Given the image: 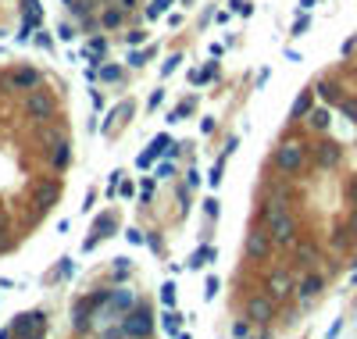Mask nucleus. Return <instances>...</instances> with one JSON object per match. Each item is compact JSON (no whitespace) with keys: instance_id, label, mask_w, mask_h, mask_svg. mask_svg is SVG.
<instances>
[{"instance_id":"423d86ee","label":"nucleus","mask_w":357,"mask_h":339,"mask_svg":"<svg viewBox=\"0 0 357 339\" xmlns=\"http://www.w3.org/2000/svg\"><path fill=\"white\" fill-rule=\"evenodd\" d=\"M50 107H54V104H50V97H47V93H40V89H36V93L29 97V115H32V118H40V122H43V118H50Z\"/></svg>"},{"instance_id":"7ed1b4c3","label":"nucleus","mask_w":357,"mask_h":339,"mask_svg":"<svg viewBox=\"0 0 357 339\" xmlns=\"http://www.w3.org/2000/svg\"><path fill=\"white\" fill-rule=\"evenodd\" d=\"M275 164H279L283 172H296V168L304 164V146H300V143H283V146L275 150Z\"/></svg>"},{"instance_id":"f03ea898","label":"nucleus","mask_w":357,"mask_h":339,"mask_svg":"<svg viewBox=\"0 0 357 339\" xmlns=\"http://www.w3.org/2000/svg\"><path fill=\"white\" fill-rule=\"evenodd\" d=\"M150 329H154V318H150L146 311H129V314H125L122 332H125L129 339H146L150 336Z\"/></svg>"},{"instance_id":"2f4dec72","label":"nucleus","mask_w":357,"mask_h":339,"mask_svg":"<svg viewBox=\"0 0 357 339\" xmlns=\"http://www.w3.org/2000/svg\"><path fill=\"white\" fill-rule=\"evenodd\" d=\"M340 329H343V322H336V325H332V329L325 332V339H336V336H340Z\"/></svg>"},{"instance_id":"4468645a","label":"nucleus","mask_w":357,"mask_h":339,"mask_svg":"<svg viewBox=\"0 0 357 339\" xmlns=\"http://www.w3.org/2000/svg\"><path fill=\"white\" fill-rule=\"evenodd\" d=\"M11 82H18V86H36V82H40V75H36L32 68H25V71H18V75H11Z\"/></svg>"},{"instance_id":"c85d7f7f","label":"nucleus","mask_w":357,"mask_h":339,"mask_svg":"<svg viewBox=\"0 0 357 339\" xmlns=\"http://www.w3.org/2000/svg\"><path fill=\"white\" fill-rule=\"evenodd\" d=\"M232 11H236V14H247L250 4H247V0H232Z\"/></svg>"},{"instance_id":"f3484780","label":"nucleus","mask_w":357,"mask_h":339,"mask_svg":"<svg viewBox=\"0 0 357 339\" xmlns=\"http://www.w3.org/2000/svg\"><path fill=\"white\" fill-rule=\"evenodd\" d=\"M168 7H172V0H154V4L146 7V18H157V14H161V11H168Z\"/></svg>"},{"instance_id":"c756f323","label":"nucleus","mask_w":357,"mask_h":339,"mask_svg":"<svg viewBox=\"0 0 357 339\" xmlns=\"http://www.w3.org/2000/svg\"><path fill=\"white\" fill-rule=\"evenodd\" d=\"M304 29H307V18H296L293 22V36H304Z\"/></svg>"},{"instance_id":"5701e85b","label":"nucleus","mask_w":357,"mask_h":339,"mask_svg":"<svg viewBox=\"0 0 357 339\" xmlns=\"http://www.w3.org/2000/svg\"><path fill=\"white\" fill-rule=\"evenodd\" d=\"M286 286H289L286 278H275V282H272V293H275V296H286V293H289Z\"/></svg>"},{"instance_id":"dca6fc26","label":"nucleus","mask_w":357,"mask_h":339,"mask_svg":"<svg viewBox=\"0 0 357 339\" xmlns=\"http://www.w3.org/2000/svg\"><path fill=\"white\" fill-rule=\"evenodd\" d=\"M161 304L164 307H175V282H164L161 286Z\"/></svg>"},{"instance_id":"6e6552de","label":"nucleus","mask_w":357,"mask_h":339,"mask_svg":"<svg viewBox=\"0 0 357 339\" xmlns=\"http://www.w3.org/2000/svg\"><path fill=\"white\" fill-rule=\"evenodd\" d=\"M247 250H250V257H265V254H268V236H265L261 229H257V232H250Z\"/></svg>"},{"instance_id":"cd10ccee","label":"nucleus","mask_w":357,"mask_h":339,"mask_svg":"<svg viewBox=\"0 0 357 339\" xmlns=\"http://www.w3.org/2000/svg\"><path fill=\"white\" fill-rule=\"evenodd\" d=\"M204 293H208V300H214V296H218V278H208V289H204Z\"/></svg>"},{"instance_id":"ddd939ff","label":"nucleus","mask_w":357,"mask_h":339,"mask_svg":"<svg viewBox=\"0 0 357 339\" xmlns=\"http://www.w3.org/2000/svg\"><path fill=\"white\" fill-rule=\"evenodd\" d=\"M179 311L175 307H164V332H172V336H179Z\"/></svg>"},{"instance_id":"7c9ffc66","label":"nucleus","mask_w":357,"mask_h":339,"mask_svg":"<svg viewBox=\"0 0 357 339\" xmlns=\"http://www.w3.org/2000/svg\"><path fill=\"white\" fill-rule=\"evenodd\" d=\"M143 40H146V32H129V43H133V47H136V43H143Z\"/></svg>"},{"instance_id":"bb28decb","label":"nucleus","mask_w":357,"mask_h":339,"mask_svg":"<svg viewBox=\"0 0 357 339\" xmlns=\"http://www.w3.org/2000/svg\"><path fill=\"white\" fill-rule=\"evenodd\" d=\"M118 75H122V71H118V68H100V79H107V82H115V79H118Z\"/></svg>"},{"instance_id":"f257e3e1","label":"nucleus","mask_w":357,"mask_h":339,"mask_svg":"<svg viewBox=\"0 0 357 339\" xmlns=\"http://www.w3.org/2000/svg\"><path fill=\"white\" fill-rule=\"evenodd\" d=\"M265 218H268L272 236H275L279 243H289V239H293V221H289V214H286V207L279 200H272L268 207H265Z\"/></svg>"},{"instance_id":"aec40b11","label":"nucleus","mask_w":357,"mask_h":339,"mask_svg":"<svg viewBox=\"0 0 357 339\" xmlns=\"http://www.w3.org/2000/svg\"><path fill=\"white\" fill-rule=\"evenodd\" d=\"M150 54H154V50H136V54H129V65H133V68H140L143 61L150 58Z\"/></svg>"},{"instance_id":"6ab92c4d","label":"nucleus","mask_w":357,"mask_h":339,"mask_svg":"<svg viewBox=\"0 0 357 339\" xmlns=\"http://www.w3.org/2000/svg\"><path fill=\"white\" fill-rule=\"evenodd\" d=\"M311 125H314V129H325V125H329V111H314V115H311Z\"/></svg>"},{"instance_id":"9b49d317","label":"nucleus","mask_w":357,"mask_h":339,"mask_svg":"<svg viewBox=\"0 0 357 339\" xmlns=\"http://www.w3.org/2000/svg\"><path fill=\"white\" fill-rule=\"evenodd\" d=\"M211 257H214V250H211V247H200V250H197V254H193V257L186 261V268H204V265H208Z\"/></svg>"},{"instance_id":"a211bd4d","label":"nucleus","mask_w":357,"mask_h":339,"mask_svg":"<svg viewBox=\"0 0 357 339\" xmlns=\"http://www.w3.org/2000/svg\"><path fill=\"white\" fill-rule=\"evenodd\" d=\"M54 164H58V168L68 164V146H65V143H58V150H54Z\"/></svg>"},{"instance_id":"20e7f679","label":"nucleus","mask_w":357,"mask_h":339,"mask_svg":"<svg viewBox=\"0 0 357 339\" xmlns=\"http://www.w3.org/2000/svg\"><path fill=\"white\" fill-rule=\"evenodd\" d=\"M133 304H136V296H133L129 289H118V293L107 296V311H111V314H129Z\"/></svg>"},{"instance_id":"4be33fe9","label":"nucleus","mask_w":357,"mask_h":339,"mask_svg":"<svg viewBox=\"0 0 357 339\" xmlns=\"http://www.w3.org/2000/svg\"><path fill=\"white\" fill-rule=\"evenodd\" d=\"M179 61H182V58H168V61L161 65V75H172V71L179 68Z\"/></svg>"},{"instance_id":"2eb2a0df","label":"nucleus","mask_w":357,"mask_h":339,"mask_svg":"<svg viewBox=\"0 0 357 339\" xmlns=\"http://www.w3.org/2000/svg\"><path fill=\"white\" fill-rule=\"evenodd\" d=\"M318 289H322V278H314V275H311V278H304V282H300V296H304V300H307V296H314V293H318Z\"/></svg>"},{"instance_id":"412c9836","label":"nucleus","mask_w":357,"mask_h":339,"mask_svg":"<svg viewBox=\"0 0 357 339\" xmlns=\"http://www.w3.org/2000/svg\"><path fill=\"white\" fill-rule=\"evenodd\" d=\"M125 239H129V243H136V247H140V243H146V236H143L140 229H129V232H125Z\"/></svg>"},{"instance_id":"f8f14e48","label":"nucleus","mask_w":357,"mask_h":339,"mask_svg":"<svg viewBox=\"0 0 357 339\" xmlns=\"http://www.w3.org/2000/svg\"><path fill=\"white\" fill-rule=\"evenodd\" d=\"M318 161H322L325 168H329V164H336V161H340V146H336V143H325V146H322V154H318Z\"/></svg>"},{"instance_id":"0eeeda50","label":"nucleus","mask_w":357,"mask_h":339,"mask_svg":"<svg viewBox=\"0 0 357 339\" xmlns=\"http://www.w3.org/2000/svg\"><path fill=\"white\" fill-rule=\"evenodd\" d=\"M18 332L29 339H40L43 332V314H25V318H18Z\"/></svg>"},{"instance_id":"39448f33","label":"nucleus","mask_w":357,"mask_h":339,"mask_svg":"<svg viewBox=\"0 0 357 339\" xmlns=\"http://www.w3.org/2000/svg\"><path fill=\"white\" fill-rule=\"evenodd\" d=\"M168 146H172V136H157V139H154V143H150V146H146V150H143L140 154V161H136V164H143V168H146V164H150V161H154V157H161V154H168Z\"/></svg>"},{"instance_id":"9d476101","label":"nucleus","mask_w":357,"mask_h":339,"mask_svg":"<svg viewBox=\"0 0 357 339\" xmlns=\"http://www.w3.org/2000/svg\"><path fill=\"white\" fill-rule=\"evenodd\" d=\"M311 104H314V97H311V93H300L296 104H293V111H289V118H304V115L311 111Z\"/></svg>"},{"instance_id":"72a5a7b5","label":"nucleus","mask_w":357,"mask_h":339,"mask_svg":"<svg viewBox=\"0 0 357 339\" xmlns=\"http://www.w3.org/2000/svg\"><path fill=\"white\" fill-rule=\"evenodd\" d=\"M354 229H357V214H354Z\"/></svg>"},{"instance_id":"a878e982","label":"nucleus","mask_w":357,"mask_h":339,"mask_svg":"<svg viewBox=\"0 0 357 339\" xmlns=\"http://www.w3.org/2000/svg\"><path fill=\"white\" fill-rule=\"evenodd\" d=\"M118 22H122V11H107L104 14V25H118Z\"/></svg>"},{"instance_id":"473e14b6","label":"nucleus","mask_w":357,"mask_h":339,"mask_svg":"<svg viewBox=\"0 0 357 339\" xmlns=\"http://www.w3.org/2000/svg\"><path fill=\"white\" fill-rule=\"evenodd\" d=\"M350 197H354V203H357V182H354V186H350Z\"/></svg>"},{"instance_id":"393cba45","label":"nucleus","mask_w":357,"mask_h":339,"mask_svg":"<svg viewBox=\"0 0 357 339\" xmlns=\"http://www.w3.org/2000/svg\"><path fill=\"white\" fill-rule=\"evenodd\" d=\"M208 182H211V186H218V182H221V161H218V164L211 168V175H208Z\"/></svg>"},{"instance_id":"1a4fd4ad","label":"nucleus","mask_w":357,"mask_h":339,"mask_svg":"<svg viewBox=\"0 0 357 339\" xmlns=\"http://www.w3.org/2000/svg\"><path fill=\"white\" fill-rule=\"evenodd\" d=\"M247 314H250L254 322H268V318H272V304H268V300H261V296H254V300H250V307H247Z\"/></svg>"},{"instance_id":"b1692460","label":"nucleus","mask_w":357,"mask_h":339,"mask_svg":"<svg viewBox=\"0 0 357 339\" xmlns=\"http://www.w3.org/2000/svg\"><path fill=\"white\" fill-rule=\"evenodd\" d=\"M172 172H175V164H172V161H161V164H157V175H161V179H168Z\"/></svg>"}]
</instances>
